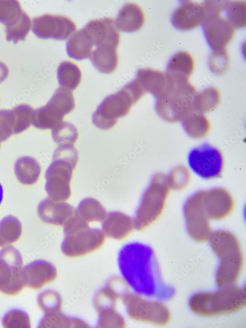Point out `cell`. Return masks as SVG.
I'll return each mask as SVG.
<instances>
[{
	"label": "cell",
	"mask_w": 246,
	"mask_h": 328,
	"mask_svg": "<svg viewBox=\"0 0 246 328\" xmlns=\"http://www.w3.org/2000/svg\"><path fill=\"white\" fill-rule=\"evenodd\" d=\"M154 257L150 246L137 242L126 243L119 251L117 261L120 272L136 293L151 294Z\"/></svg>",
	"instance_id": "1"
},
{
	"label": "cell",
	"mask_w": 246,
	"mask_h": 328,
	"mask_svg": "<svg viewBox=\"0 0 246 328\" xmlns=\"http://www.w3.org/2000/svg\"><path fill=\"white\" fill-rule=\"evenodd\" d=\"M209 244L219 260L216 272V282L219 286L235 284L240 276L244 256L240 241L232 232L226 230L212 232Z\"/></svg>",
	"instance_id": "2"
},
{
	"label": "cell",
	"mask_w": 246,
	"mask_h": 328,
	"mask_svg": "<svg viewBox=\"0 0 246 328\" xmlns=\"http://www.w3.org/2000/svg\"><path fill=\"white\" fill-rule=\"evenodd\" d=\"M166 74L168 86L165 93L156 98L155 109L160 117L166 121H182L195 111L194 100L197 89L189 79Z\"/></svg>",
	"instance_id": "3"
},
{
	"label": "cell",
	"mask_w": 246,
	"mask_h": 328,
	"mask_svg": "<svg viewBox=\"0 0 246 328\" xmlns=\"http://www.w3.org/2000/svg\"><path fill=\"white\" fill-rule=\"evenodd\" d=\"M219 287L215 292H200L192 296L189 300L192 311L210 317L234 313L246 305V293L236 284Z\"/></svg>",
	"instance_id": "4"
},
{
	"label": "cell",
	"mask_w": 246,
	"mask_h": 328,
	"mask_svg": "<svg viewBox=\"0 0 246 328\" xmlns=\"http://www.w3.org/2000/svg\"><path fill=\"white\" fill-rule=\"evenodd\" d=\"M145 93L136 79L130 81L102 101L92 115V123L102 130L112 128L118 119L126 116L132 105Z\"/></svg>",
	"instance_id": "5"
},
{
	"label": "cell",
	"mask_w": 246,
	"mask_h": 328,
	"mask_svg": "<svg viewBox=\"0 0 246 328\" xmlns=\"http://www.w3.org/2000/svg\"><path fill=\"white\" fill-rule=\"evenodd\" d=\"M170 188L167 175L158 173L152 178L142 194L133 218L137 231H143L157 220L162 213Z\"/></svg>",
	"instance_id": "6"
},
{
	"label": "cell",
	"mask_w": 246,
	"mask_h": 328,
	"mask_svg": "<svg viewBox=\"0 0 246 328\" xmlns=\"http://www.w3.org/2000/svg\"><path fill=\"white\" fill-rule=\"evenodd\" d=\"M75 106L72 91L60 87L45 106L34 110L31 123L36 128L52 129L63 121L64 116Z\"/></svg>",
	"instance_id": "7"
},
{
	"label": "cell",
	"mask_w": 246,
	"mask_h": 328,
	"mask_svg": "<svg viewBox=\"0 0 246 328\" xmlns=\"http://www.w3.org/2000/svg\"><path fill=\"white\" fill-rule=\"evenodd\" d=\"M127 315L132 320L159 326L171 320L169 308L163 303L144 298L138 293H129L123 298Z\"/></svg>",
	"instance_id": "8"
},
{
	"label": "cell",
	"mask_w": 246,
	"mask_h": 328,
	"mask_svg": "<svg viewBox=\"0 0 246 328\" xmlns=\"http://www.w3.org/2000/svg\"><path fill=\"white\" fill-rule=\"evenodd\" d=\"M22 256L18 249L9 245L0 250V292L13 296L26 286Z\"/></svg>",
	"instance_id": "9"
},
{
	"label": "cell",
	"mask_w": 246,
	"mask_h": 328,
	"mask_svg": "<svg viewBox=\"0 0 246 328\" xmlns=\"http://www.w3.org/2000/svg\"><path fill=\"white\" fill-rule=\"evenodd\" d=\"M77 162L52 157L45 178V189L48 197L57 201H65L71 195L70 181Z\"/></svg>",
	"instance_id": "10"
},
{
	"label": "cell",
	"mask_w": 246,
	"mask_h": 328,
	"mask_svg": "<svg viewBox=\"0 0 246 328\" xmlns=\"http://www.w3.org/2000/svg\"><path fill=\"white\" fill-rule=\"evenodd\" d=\"M204 190L198 191L185 202L183 213L189 236L199 242L208 240L212 232L210 220L203 204Z\"/></svg>",
	"instance_id": "11"
},
{
	"label": "cell",
	"mask_w": 246,
	"mask_h": 328,
	"mask_svg": "<svg viewBox=\"0 0 246 328\" xmlns=\"http://www.w3.org/2000/svg\"><path fill=\"white\" fill-rule=\"evenodd\" d=\"M190 169L205 179L219 177L223 169V157L220 151L208 143L192 149L187 158Z\"/></svg>",
	"instance_id": "12"
},
{
	"label": "cell",
	"mask_w": 246,
	"mask_h": 328,
	"mask_svg": "<svg viewBox=\"0 0 246 328\" xmlns=\"http://www.w3.org/2000/svg\"><path fill=\"white\" fill-rule=\"evenodd\" d=\"M64 235L61 250L65 256L71 258L83 256L95 251L100 248L105 241L102 230L90 227Z\"/></svg>",
	"instance_id": "13"
},
{
	"label": "cell",
	"mask_w": 246,
	"mask_h": 328,
	"mask_svg": "<svg viewBox=\"0 0 246 328\" xmlns=\"http://www.w3.org/2000/svg\"><path fill=\"white\" fill-rule=\"evenodd\" d=\"M0 22L5 25L6 40L14 43L25 39L31 25L30 17L15 0H0Z\"/></svg>",
	"instance_id": "14"
},
{
	"label": "cell",
	"mask_w": 246,
	"mask_h": 328,
	"mask_svg": "<svg viewBox=\"0 0 246 328\" xmlns=\"http://www.w3.org/2000/svg\"><path fill=\"white\" fill-rule=\"evenodd\" d=\"M76 29L74 22L68 17L46 14L34 17L32 21V32L41 38H67Z\"/></svg>",
	"instance_id": "15"
},
{
	"label": "cell",
	"mask_w": 246,
	"mask_h": 328,
	"mask_svg": "<svg viewBox=\"0 0 246 328\" xmlns=\"http://www.w3.org/2000/svg\"><path fill=\"white\" fill-rule=\"evenodd\" d=\"M204 31L210 46L214 50H224L233 39L235 28L220 14H209L202 23Z\"/></svg>",
	"instance_id": "16"
},
{
	"label": "cell",
	"mask_w": 246,
	"mask_h": 328,
	"mask_svg": "<svg viewBox=\"0 0 246 328\" xmlns=\"http://www.w3.org/2000/svg\"><path fill=\"white\" fill-rule=\"evenodd\" d=\"M203 204L209 219L216 221L228 217L232 212L235 206L231 195L222 187L204 190Z\"/></svg>",
	"instance_id": "17"
},
{
	"label": "cell",
	"mask_w": 246,
	"mask_h": 328,
	"mask_svg": "<svg viewBox=\"0 0 246 328\" xmlns=\"http://www.w3.org/2000/svg\"><path fill=\"white\" fill-rule=\"evenodd\" d=\"M37 211L43 222L63 226L74 215L76 209L64 201H57L48 197L39 202Z\"/></svg>",
	"instance_id": "18"
},
{
	"label": "cell",
	"mask_w": 246,
	"mask_h": 328,
	"mask_svg": "<svg viewBox=\"0 0 246 328\" xmlns=\"http://www.w3.org/2000/svg\"><path fill=\"white\" fill-rule=\"evenodd\" d=\"M205 17V11L201 3L185 0L174 11L172 22L179 30H189L202 24Z\"/></svg>",
	"instance_id": "19"
},
{
	"label": "cell",
	"mask_w": 246,
	"mask_h": 328,
	"mask_svg": "<svg viewBox=\"0 0 246 328\" xmlns=\"http://www.w3.org/2000/svg\"><path fill=\"white\" fill-rule=\"evenodd\" d=\"M23 271L26 286L34 290L40 289L45 284L52 282L57 276L55 266L42 260L27 265Z\"/></svg>",
	"instance_id": "20"
},
{
	"label": "cell",
	"mask_w": 246,
	"mask_h": 328,
	"mask_svg": "<svg viewBox=\"0 0 246 328\" xmlns=\"http://www.w3.org/2000/svg\"><path fill=\"white\" fill-rule=\"evenodd\" d=\"M84 28L95 46L103 44H111L118 46L120 34L113 18L104 17L92 20Z\"/></svg>",
	"instance_id": "21"
},
{
	"label": "cell",
	"mask_w": 246,
	"mask_h": 328,
	"mask_svg": "<svg viewBox=\"0 0 246 328\" xmlns=\"http://www.w3.org/2000/svg\"><path fill=\"white\" fill-rule=\"evenodd\" d=\"M101 227L105 236L116 240L124 239L134 228L133 218L118 211L107 213Z\"/></svg>",
	"instance_id": "22"
},
{
	"label": "cell",
	"mask_w": 246,
	"mask_h": 328,
	"mask_svg": "<svg viewBox=\"0 0 246 328\" xmlns=\"http://www.w3.org/2000/svg\"><path fill=\"white\" fill-rule=\"evenodd\" d=\"M136 79L146 93L150 92L156 98L162 96L168 86V79L165 72L149 68L139 69Z\"/></svg>",
	"instance_id": "23"
},
{
	"label": "cell",
	"mask_w": 246,
	"mask_h": 328,
	"mask_svg": "<svg viewBox=\"0 0 246 328\" xmlns=\"http://www.w3.org/2000/svg\"><path fill=\"white\" fill-rule=\"evenodd\" d=\"M114 21L119 30L133 32L142 27L145 21V15L138 4L129 2L121 8Z\"/></svg>",
	"instance_id": "24"
},
{
	"label": "cell",
	"mask_w": 246,
	"mask_h": 328,
	"mask_svg": "<svg viewBox=\"0 0 246 328\" xmlns=\"http://www.w3.org/2000/svg\"><path fill=\"white\" fill-rule=\"evenodd\" d=\"M95 47L90 56L93 65L102 73L113 72L118 63L117 46L111 44H103Z\"/></svg>",
	"instance_id": "25"
},
{
	"label": "cell",
	"mask_w": 246,
	"mask_h": 328,
	"mask_svg": "<svg viewBox=\"0 0 246 328\" xmlns=\"http://www.w3.org/2000/svg\"><path fill=\"white\" fill-rule=\"evenodd\" d=\"M93 41L84 27L76 31L66 42V51L69 57L76 60L89 57L92 51Z\"/></svg>",
	"instance_id": "26"
},
{
	"label": "cell",
	"mask_w": 246,
	"mask_h": 328,
	"mask_svg": "<svg viewBox=\"0 0 246 328\" xmlns=\"http://www.w3.org/2000/svg\"><path fill=\"white\" fill-rule=\"evenodd\" d=\"M14 171L17 179L21 183L31 185L37 181L41 173V166L33 157L24 156L16 160Z\"/></svg>",
	"instance_id": "27"
},
{
	"label": "cell",
	"mask_w": 246,
	"mask_h": 328,
	"mask_svg": "<svg viewBox=\"0 0 246 328\" xmlns=\"http://www.w3.org/2000/svg\"><path fill=\"white\" fill-rule=\"evenodd\" d=\"M182 126L190 137L200 139L209 133L211 124L209 119L204 114L193 112L182 120Z\"/></svg>",
	"instance_id": "28"
},
{
	"label": "cell",
	"mask_w": 246,
	"mask_h": 328,
	"mask_svg": "<svg viewBox=\"0 0 246 328\" xmlns=\"http://www.w3.org/2000/svg\"><path fill=\"white\" fill-rule=\"evenodd\" d=\"M76 214L88 223L102 222L107 215L103 205L96 199L86 198L79 203Z\"/></svg>",
	"instance_id": "29"
},
{
	"label": "cell",
	"mask_w": 246,
	"mask_h": 328,
	"mask_svg": "<svg viewBox=\"0 0 246 328\" xmlns=\"http://www.w3.org/2000/svg\"><path fill=\"white\" fill-rule=\"evenodd\" d=\"M195 67V61L191 54L182 51L175 54L169 60L166 72L173 75L190 78Z\"/></svg>",
	"instance_id": "30"
},
{
	"label": "cell",
	"mask_w": 246,
	"mask_h": 328,
	"mask_svg": "<svg viewBox=\"0 0 246 328\" xmlns=\"http://www.w3.org/2000/svg\"><path fill=\"white\" fill-rule=\"evenodd\" d=\"M89 325L79 318L68 317L61 311L45 313L40 320L39 328H88Z\"/></svg>",
	"instance_id": "31"
},
{
	"label": "cell",
	"mask_w": 246,
	"mask_h": 328,
	"mask_svg": "<svg viewBox=\"0 0 246 328\" xmlns=\"http://www.w3.org/2000/svg\"><path fill=\"white\" fill-rule=\"evenodd\" d=\"M57 78L61 87L70 90L75 89L81 80V72L78 66L70 61L61 62L57 70Z\"/></svg>",
	"instance_id": "32"
},
{
	"label": "cell",
	"mask_w": 246,
	"mask_h": 328,
	"mask_svg": "<svg viewBox=\"0 0 246 328\" xmlns=\"http://www.w3.org/2000/svg\"><path fill=\"white\" fill-rule=\"evenodd\" d=\"M220 91L214 87L197 92L194 100L195 111L204 114L215 109L220 102Z\"/></svg>",
	"instance_id": "33"
},
{
	"label": "cell",
	"mask_w": 246,
	"mask_h": 328,
	"mask_svg": "<svg viewBox=\"0 0 246 328\" xmlns=\"http://www.w3.org/2000/svg\"><path fill=\"white\" fill-rule=\"evenodd\" d=\"M22 225L16 217L9 215L0 221V247L16 241L22 234Z\"/></svg>",
	"instance_id": "34"
},
{
	"label": "cell",
	"mask_w": 246,
	"mask_h": 328,
	"mask_svg": "<svg viewBox=\"0 0 246 328\" xmlns=\"http://www.w3.org/2000/svg\"><path fill=\"white\" fill-rule=\"evenodd\" d=\"M14 118L13 134H18L31 125L34 110L29 105L20 104L11 109Z\"/></svg>",
	"instance_id": "35"
},
{
	"label": "cell",
	"mask_w": 246,
	"mask_h": 328,
	"mask_svg": "<svg viewBox=\"0 0 246 328\" xmlns=\"http://www.w3.org/2000/svg\"><path fill=\"white\" fill-rule=\"evenodd\" d=\"M52 138L58 145H73L78 138L76 127L72 123L62 121L52 129Z\"/></svg>",
	"instance_id": "36"
},
{
	"label": "cell",
	"mask_w": 246,
	"mask_h": 328,
	"mask_svg": "<svg viewBox=\"0 0 246 328\" xmlns=\"http://www.w3.org/2000/svg\"><path fill=\"white\" fill-rule=\"evenodd\" d=\"M37 302L39 307L45 313L61 311L62 297L55 291L48 290L42 292L38 295Z\"/></svg>",
	"instance_id": "37"
},
{
	"label": "cell",
	"mask_w": 246,
	"mask_h": 328,
	"mask_svg": "<svg viewBox=\"0 0 246 328\" xmlns=\"http://www.w3.org/2000/svg\"><path fill=\"white\" fill-rule=\"evenodd\" d=\"M118 298L106 286L100 289L93 298V306L98 313L110 310L116 309Z\"/></svg>",
	"instance_id": "38"
},
{
	"label": "cell",
	"mask_w": 246,
	"mask_h": 328,
	"mask_svg": "<svg viewBox=\"0 0 246 328\" xmlns=\"http://www.w3.org/2000/svg\"><path fill=\"white\" fill-rule=\"evenodd\" d=\"M226 10V18L235 29L246 27V1H230Z\"/></svg>",
	"instance_id": "39"
},
{
	"label": "cell",
	"mask_w": 246,
	"mask_h": 328,
	"mask_svg": "<svg viewBox=\"0 0 246 328\" xmlns=\"http://www.w3.org/2000/svg\"><path fill=\"white\" fill-rule=\"evenodd\" d=\"M190 178V173L184 166L174 168L167 175V183L170 188L176 190L184 188L189 183Z\"/></svg>",
	"instance_id": "40"
},
{
	"label": "cell",
	"mask_w": 246,
	"mask_h": 328,
	"mask_svg": "<svg viewBox=\"0 0 246 328\" xmlns=\"http://www.w3.org/2000/svg\"><path fill=\"white\" fill-rule=\"evenodd\" d=\"M2 326L6 328H30V319L27 313L19 310L13 309L4 316L2 320Z\"/></svg>",
	"instance_id": "41"
},
{
	"label": "cell",
	"mask_w": 246,
	"mask_h": 328,
	"mask_svg": "<svg viewBox=\"0 0 246 328\" xmlns=\"http://www.w3.org/2000/svg\"><path fill=\"white\" fill-rule=\"evenodd\" d=\"M98 314V328H123L126 325L124 318L116 309L110 310Z\"/></svg>",
	"instance_id": "42"
},
{
	"label": "cell",
	"mask_w": 246,
	"mask_h": 328,
	"mask_svg": "<svg viewBox=\"0 0 246 328\" xmlns=\"http://www.w3.org/2000/svg\"><path fill=\"white\" fill-rule=\"evenodd\" d=\"M209 66L213 73L221 74L229 68V57L226 49L214 50L209 59Z\"/></svg>",
	"instance_id": "43"
},
{
	"label": "cell",
	"mask_w": 246,
	"mask_h": 328,
	"mask_svg": "<svg viewBox=\"0 0 246 328\" xmlns=\"http://www.w3.org/2000/svg\"><path fill=\"white\" fill-rule=\"evenodd\" d=\"M14 118L11 110H0V142L6 140L13 134Z\"/></svg>",
	"instance_id": "44"
},
{
	"label": "cell",
	"mask_w": 246,
	"mask_h": 328,
	"mask_svg": "<svg viewBox=\"0 0 246 328\" xmlns=\"http://www.w3.org/2000/svg\"><path fill=\"white\" fill-rule=\"evenodd\" d=\"M118 298H123L129 293V285L124 279L119 276H115L109 278L105 285Z\"/></svg>",
	"instance_id": "45"
},
{
	"label": "cell",
	"mask_w": 246,
	"mask_h": 328,
	"mask_svg": "<svg viewBox=\"0 0 246 328\" xmlns=\"http://www.w3.org/2000/svg\"><path fill=\"white\" fill-rule=\"evenodd\" d=\"M230 0H205L201 4L203 5L206 15L209 14H220L226 10Z\"/></svg>",
	"instance_id": "46"
},
{
	"label": "cell",
	"mask_w": 246,
	"mask_h": 328,
	"mask_svg": "<svg viewBox=\"0 0 246 328\" xmlns=\"http://www.w3.org/2000/svg\"><path fill=\"white\" fill-rule=\"evenodd\" d=\"M8 74V68L4 63L0 61V83L6 79Z\"/></svg>",
	"instance_id": "47"
},
{
	"label": "cell",
	"mask_w": 246,
	"mask_h": 328,
	"mask_svg": "<svg viewBox=\"0 0 246 328\" xmlns=\"http://www.w3.org/2000/svg\"><path fill=\"white\" fill-rule=\"evenodd\" d=\"M3 188L1 184L0 183V205L3 199Z\"/></svg>",
	"instance_id": "48"
},
{
	"label": "cell",
	"mask_w": 246,
	"mask_h": 328,
	"mask_svg": "<svg viewBox=\"0 0 246 328\" xmlns=\"http://www.w3.org/2000/svg\"></svg>",
	"instance_id": "49"
}]
</instances>
